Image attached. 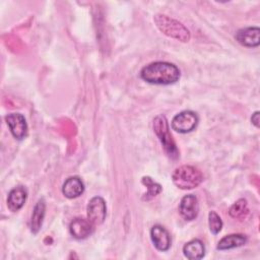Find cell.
Listing matches in <instances>:
<instances>
[{
    "label": "cell",
    "mask_w": 260,
    "mask_h": 260,
    "mask_svg": "<svg viewBox=\"0 0 260 260\" xmlns=\"http://www.w3.org/2000/svg\"><path fill=\"white\" fill-rule=\"evenodd\" d=\"M180 76L181 72L175 64L162 61L149 63L140 71V77L151 84H173L180 79Z\"/></svg>",
    "instance_id": "obj_1"
},
{
    "label": "cell",
    "mask_w": 260,
    "mask_h": 260,
    "mask_svg": "<svg viewBox=\"0 0 260 260\" xmlns=\"http://www.w3.org/2000/svg\"><path fill=\"white\" fill-rule=\"evenodd\" d=\"M154 23L157 28L166 36L178 40L183 43L190 41V31L189 29L180 21L166 15V14H155L153 17Z\"/></svg>",
    "instance_id": "obj_2"
},
{
    "label": "cell",
    "mask_w": 260,
    "mask_h": 260,
    "mask_svg": "<svg viewBox=\"0 0 260 260\" xmlns=\"http://www.w3.org/2000/svg\"><path fill=\"white\" fill-rule=\"evenodd\" d=\"M172 181L179 189L190 190L201 184L203 175L197 168L184 165L175 169L172 174Z\"/></svg>",
    "instance_id": "obj_3"
},
{
    "label": "cell",
    "mask_w": 260,
    "mask_h": 260,
    "mask_svg": "<svg viewBox=\"0 0 260 260\" xmlns=\"http://www.w3.org/2000/svg\"><path fill=\"white\" fill-rule=\"evenodd\" d=\"M153 130L168 156L173 159H177L180 155L179 149L173 139L172 134L170 133L169 123L164 115H158L153 119Z\"/></svg>",
    "instance_id": "obj_4"
},
{
    "label": "cell",
    "mask_w": 260,
    "mask_h": 260,
    "mask_svg": "<svg viewBox=\"0 0 260 260\" xmlns=\"http://www.w3.org/2000/svg\"><path fill=\"white\" fill-rule=\"evenodd\" d=\"M198 122H199L198 115L193 111L187 110L177 114L173 118L171 122V126L173 130H175L176 132L185 134L193 131L197 127Z\"/></svg>",
    "instance_id": "obj_5"
},
{
    "label": "cell",
    "mask_w": 260,
    "mask_h": 260,
    "mask_svg": "<svg viewBox=\"0 0 260 260\" xmlns=\"http://www.w3.org/2000/svg\"><path fill=\"white\" fill-rule=\"evenodd\" d=\"M87 219L93 225H100L104 222L107 215V205L104 198L100 196L92 197L86 207Z\"/></svg>",
    "instance_id": "obj_6"
},
{
    "label": "cell",
    "mask_w": 260,
    "mask_h": 260,
    "mask_svg": "<svg viewBox=\"0 0 260 260\" xmlns=\"http://www.w3.org/2000/svg\"><path fill=\"white\" fill-rule=\"evenodd\" d=\"M7 126L12 136L21 140L27 135V124L24 116L20 113H11L5 117Z\"/></svg>",
    "instance_id": "obj_7"
},
{
    "label": "cell",
    "mask_w": 260,
    "mask_h": 260,
    "mask_svg": "<svg viewBox=\"0 0 260 260\" xmlns=\"http://www.w3.org/2000/svg\"><path fill=\"white\" fill-rule=\"evenodd\" d=\"M236 40L245 47L255 48L260 44V29L258 26H248L240 28L236 35Z\"/></svg>",
    "instance_id": "obj_8"
},
{
    "label": "cell",
    "mask_w": 260,
    "mask_h": 260,
    "mask_svg": "<svg viewBox=\"0 0 260 260\" xmlns=\"http://www.w3.org/2000/svg\"><path fill=\"white\" fill-rule=\"evenodd\" d=\"M179 211L185 220H193L199 212L198 199L193 194L185 195L179 204Z\"/></svg>",
    "instance_id": "obj_9"
},
{
    "label": "cell",
    "mask_w": 260,
    "mask_h": 260,
    "mask_svg": "<svg viewBox=\"0 0 260 260\" xmlns=\"http://www.w3.org/2000/svg\"><path fill=\"white\" fill-rule=\"evenodd\" d=\"M93 226L94 225L87 218L76 217L70 222L69 232L74 239L83 240L93 233Z\"/></svg>",
    "instance_id": "obj_10"
},
{
    "label": "cell",
    "mask_w": 260,
    "mask_h": 260,
    "mask_svg": "<svg viewBox=\"0 0 260 260\" xmlns=\"http://www.w3.org/2000/svg\"><path fill=\"white\" fill-rule=\"evenodd\" d=\"M150 239L154 247L161 252H166L172 245V240L169 232L160 224H154L150 229Z\"/></svg>",
    "instance_id": "obj_11"
},
{
    "label": "cell",
    "mask_w": 260,
    "mask_h": 260,
    "mask_svg": "<svg viewBox=\"0 0 260 260\" xmlns=\"http://www.w3.org/2000/svg\"><path fill=\"white\" fill-rule=\"evenodd\" d=\"M27 198V191L23 186L14 187L10 190L7 197V207L10 211H18L25 203Z\"/></svg>",
    "instance_id": "obj_12"
},
{
    "label": "cell",
    "mask_w": 260,
    "mask_h": 260,
    "mask_svg": "<svg viewBox=\"0 0 260 260\" xmlns=\"http://www.w3.org/2000/svg\"><path fill=\"white\" fill-rule=\"evenodd\" d=\"M83 191L84 184L82 180L76 176L68 178L62 186L63 195L69 199H73L80 196L83 193Z\"/></svg>",
    "instance_id": "obj_13"
},
{
    "label": "cell",
    "mask_w": 260,
    "mask_h": 260,
    "mask_svg": "<svg viewBox=\"0 0 260 260\" xmlns=\"http://www.w3.org/2000/svg\"><path fill=\"white\" fill-rule=\"evenodd\" d=\"M45 211H46V203L44 198H41L37 201L32 213L30 216V221H29V228L32 234H38L39 231L42 228L44 217H45Z\"/></svg>",
    "instance_id": "obj_14"
},
{
    "label": "cell",
    "mask_w": 260,
    "mask_h": 260,
    "mask_svg": "<svg viewBox=\"0 0 260 260\" xmlns=\"http://www.w3.org/2000/svg\"><path fill=\"white\" fill-rule=\"evenodd\" d=\"M183 254L190 260L202 259L205 255V246L199 239H193L183 247Z\"/></svg>",
    "instance_id": "obj_15"
},
{
    "label": "cell",
    "mask_w": 260,
    "mask_h": 260,
    "mask_svg": "<svg viewBox=\"0 0 260 260\" xmlns=\"http://www.w3.org/2000/svg\"><path fill=\"white\" fill-rule=\"evenodd\" d=\"M247 242V237L243 234H231L228 236H224L219 240L217 243L216 249L220 251L224 250H231L234 248L241 247L245 245Z\"/></svg>",
    "instance_id": "obj_16"
},
{
    "label": "cell",
    "mask_w": 260,
    "mask_h": 260,
    "mask_svg": "<svg viewBox=\"0 0 260 260\" xmlns=\"http://www.w3.org/2000/svg\"><path fill=\"white\" fill-rule=\"evenodd\" d=\"M249 213L248 202L244 198L238 199L229 209V214L236 219H244Z\"/></svg>",
    "instance_id": "obj_17"
},
{
    "label": "cell",
    "mask_w": 260,
    "mask_h": 260,
    "mask_svg": "<svg viewBox=\"0 0 260 260\" xmlns=\"http://www.w3.org/2000/svg\"><path fill=\"white\" fill-rule=\"evenodd\" d=\"M141 182L147 188V191L143 196V200H150L161 192V186L158 183L154 182L150 177H143L141 179Z\"/></svg>",
    "instance_id": "obj_18"
},
{
    "label": "cell",
    "mask_w": 260,
    "mask_h": 260,
    "mask_svg": "<svg viewBox=\"0 0 260 260\" xmlns=\"http://www.w3.org/2000/svg\"><path fill=\"white\" fill-rule=\"evenodd\" d=\"M208 226L213 235H217L222 229V220L215 211H210L208 213Z\"/></svg>",
    "instance_id": "obj_19"
},
{
    "label": "cell",
    "mask_w": 260,
    "mask_h": 260,
    "mask_svg": "<svg viewBox=\"0 0 260 260\" xmlns=\"http://www.w3.org/2000/svg\"><path fill=\"white\" fill-rule=\"evenodd\" d=\"M251 122H252V124H253L255 127L259 128L260 118H259V112H258V111H256V112L252 115V117H251Z\"/></svg>",
    "instance_id": "obj_20"
}]
</instances>
